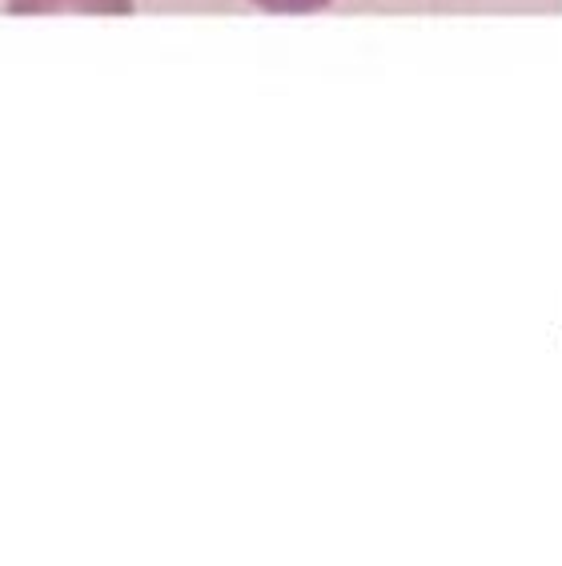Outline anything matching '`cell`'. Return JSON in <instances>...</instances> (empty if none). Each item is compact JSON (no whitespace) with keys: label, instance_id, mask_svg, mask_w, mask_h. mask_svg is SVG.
I'll return each mask as SVG.
<instances>
[{"label":"cell","instance_id":"1","mask_svg":"<svg viewBox=\"0 0 562 566\" xmlns=\"http://www.w3.org/2000/svg\"><path fill=\"white\" fill-rule=\"evenodd\" d=\"M9 12H108V17H125L133 12V0H9Z\"/></svg>","mask_w":562,"mask_h":566},{"label":"cell","instance_id":"2","mask_svg":"<svg viewBox=\"0 0 562 566\" xmlns=\"http://www.w3.org/2000/svg\"><path fill=\"white\" fill-rule=\"evenodd\" d=\"M253 4L266 12H318L325 4H334V0H253Z\"/></svg>","mask_w":562,"mask_h":566}]
</instances>
